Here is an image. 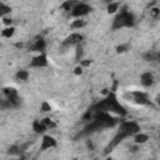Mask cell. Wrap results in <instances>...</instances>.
Segmentation results:
<instances>
[{"label":"cell","instance_id":"35","mask_svg":"<svg viewBox=\"0 0 160 160\" xmlns=\"http://www.w3.org/2000/svg\"><path fill=\"white\" fill-rule=\"evenodd\" d=\"M86 1H92V0H86Z\"/></svg>","mask_w":160,"mask_h":160},{"label":"cell","instance_id":"7","mask_svg":"<svg viewBox=\"0 0 160 160\" xmlns=\"http://www.w3.org/2000/svg\"><path fill=\"white\" fill-rule=\"evenodd\" d=\"M82 39L84 38L80 32H72L68 38H65V40L62 41V45L64 46H76L78 44H81Z\"/></svg>","mask_w":160,"mask_h":160},{"label":"cell","instance_id":"24","mask_svg":"<svg viewBox=\"0 0 160 160\" xmlns=\"http://www.w3.org/2000/svg\"><path fill=\"white\" fill-rule=\"evenodd\" d=\"M116 52L118 54H122V52H125V51H128L129 50V44H121V45H119V46H116Z\"/></svg>","mask_w":160,"mask_h":160},{"label":"cell","instance_id":"33","mask_svg":"<svg viewBox=\"0 0 160 160\" xmlns=\"http://www.w3.org/2000/svg\"><path fill=\"white\" fill-rule=\"evenodd\" d=\"M15 46H16V48H22V44H21V42H16Z\"/></svg>","mask_w":160,"mask_h":160},{"label":"cell","instance_id":"21","mask_svg":"<svg viewBox=\"0 0 160 160\" xmlns=\"http://www.w3.org/2000/svg\"><path fill=\"white\" fill-rule=\"evenodd\" d=\"M51 105H50V102H48V101H42L41 104H40V111L41 112H50L51 111Z\"/></svg>","mask_w":160,"mask_h":160},{"label":"cell","instance_id":"5","mask_svg":"<svg viewBox=\"0 0 160 160\" xmlns=\"http://www.w3.org/2000/svg\"><path fill=\"white\" fill-rule=\"evenodd\" d=\"M48 65H49V60H48V58L44 52H40V54L35 55L30 61V68L40 69V68H46Z\"/></svg>","mask_w":160,"mask_h":160},{"label":"cell","instance_id":"23","mask_svg":"<svg viewBox=\"0 0 160 160\" xmlns=\"http://www.w3.org/2000/svg\"><path fill=\"white\" fill-rule=\"evenodd\" d=\"M2 94H4L5 96H11V95L18 94V91H16L15 88H9V86H6V88L2 89Z\"/></svg>","mask_w":160,"mask_h":160},{"label":"cell","instance_id":"34","mask_svg":"<svg viewBox=\"0 0 160 160\" xmlns=\"http://www.w3.org/2000/svg\"><path fill=\"white\" fill-rule=\"evenodd\" d=\"M111 1H112V0H105V2H106V5H108V4H110Z\"/></svg>","mask_w":160,"mask_h":160},{"label":"cell","instance_id":"8","mask_svg":"<svg viewBox=\"0 0 160 160\" xmlns=\"http://www.w3.org/2000/svg\"><path fill=\"white\" fill-rule=\"evenodd\" d=\"M124 139H126V136H125L124 134H121V132H119V131H118V134H116V135L112 138V140H110L109 145L105 148V151H106V152L111 151V150H112L114 148H116V146H118V145H119V144H120V142H121Z\"/></svg>","mask_w":160,"mask_h":160},{"label":"cell","instance_id":"17","mask_svg":"<svg viewBox=\"0 0 160 160\" xmlns=\"http://www.w3.org/2000/svg\"><path fill=\"white\" fill-rule=\"evenodd\" d=\"M119 8H120V4H119V2L111 1L110 4L106 5V12H108V14H115V12H118Z\"/></svg>","mask_w":160,"mask_h":160},{"label":"cell","instance_id":"32","mask_svg":"<svg viewBox=\"0 0 160 160\" xmlns=\"http://www.w3.org/2000/svg\"><path fill=\"white\" fill-rule=\"evenodd\" d=\"M109 91H110V90L105 88V89H102V91H101V94H102V95H108V94H109Z\"/></svg>","mask_w":160,"mask_h":160},{"label":"cell","instance_id":"16","mask_svg":"<svg viewBox=\"0 0 160 160\" xmlns=\"http://www.w3.org/2000/svg\"><path fill=\"white\" fill-rule=\"evenodd\" d=\"M10 12H11V8L5 2H0V19H2L4 16H8Z\"/></svg>","mask_w":160,"mask_h":160},{"label":"cell","instance_id":"15","mask_svg":"<svg viewBox=\"0 0 160 160\" xmlns=\"http://www.w3.org/2000/svg\"><path fill=\"white\" fill-rule=\"evenodd\" d=\"M15 78H16V80H19V81H26V80L29 79V71H28V70H24V69H20V70L16 71Z\"/></svg>","mask_w":160,"mask_h":160},{"label":"cell","instance_id":"13","mask_svg":"<svg viewBox=\"0 0 160 160\" xmlns=\"http://www.w3.org/2000/svg\"><path fill=\"white\" fill-rule=\"evenodd\" d=\"M134 138V142L138 144V145H141V144H145L148 140H149V135L148 134H144V132H136L135 135H132Z\"/></svg>","mask_w":160,"mask_h":160},{"label":"cell","instance_id":"2","mask_svg":"<svg viewBox=\"0 0 160 160\" xmlns=\"http://www.w3.org/2000/svg\"><path fill=\"white\" fill-rule=\"evenodd\" d=\"M140 131V125L136 121H121L119 125V132L124 134L126 138L135 135Z\"/></svg>","mask_w":160,"mask_h":160},{"label":"cell","instance_id":"14","mask_svg":"<svg viewBox=\"0 0 160 160\" xmlns=\"http://www.w3.org/2000/svg\"><path fill=\"white\" fill-rule=\"evenodd\" d=\"M15 30H16V29H15L12 25L6 26V28L1 31V36H2V38H6V39H10V38H12V36H14Z\"/></svg>","mask_w":160,"mask_h":160},{"label":"cell","instance_id":"26","mask_svg":"<svg viewBox=\"0 0 160 160\" xmlns=\"http://www.w3.org/2000/svg\"><path fill=\"white\" fill-rule=\"evenodd\" d=\"M81 56H82V46H81V44H78L76 45V60L80 61Z\"/></svg>","mask_w":160,"mask_h":160},{"label":"cell","instance_id":"20","mask_svg":"<svg viewBox=\"0 0 160 160\" xmlns=\"http://www.w3.org/2000/svg\"><path fill=\"white\" fill-rule=\"evenodd\" d=\"M41 122L48 128V129H52V128H56V124L52 121V119H50V118H44V119H41Z\"/></svg>","mask_w":160,"mask_h":160},{"label":"cell","instance_id":"11","mask_svg":"<svg viewBox=\"0 0 160 160\" xmlns=\"http://www.w3.org/2000/svg\"><path fill=\"white\" fill-rule=\"evenodd\" d=\"M45 49H46V41L44 40V39H38V40H35V42L30 46V50L31 51H36V52H44L45 51Z\"/></svg>","mask_w":160,"mask_h":160},{"label":"cell","instance_id":"4","mask_svg":"<svg viewBox=\"0 0 160 160\" xmlns=\"http://www.w3.org/2000/svg\"><path fill=\"white\" fill-rule=\"evenodd\" d=\"M91 10H92V8L89 4H86V2H78L70 10V15L72 18H76L78 19V18H82V16L88 15Z\"/></svg>","mask_w":160,"mask_h":160},{"label":"cell","instance_id":"3","mask_svg":"<svg viewBox=\"0 0 160 160\" xmlns=\"http://www.w3.org/2000/svg\"><path fill=\"white\" fill-rule=\"evenodd\" d=\"M92 119L94 120H98L99 122H101L105 128H111L116 124V119L112 118L108 111H94V115H92Z\"/></svg>","mask_w":160,"mask_h":160},{"label":"cell","instance_id":"28","mask_svg":"<svg viewBox=\"0 0 160 160\" xmlns=\"http://www.w3.org/2000/svg\"><path fill=\"white\" fill-rule=\"evenodd\" d=\"M82 72H84V68H81L80 65H78V66H75V69H74V74L75 75H82Z\"/></svg>","mask_w":160,"mask_h":160},{"label":"cell","instance_id":"19","mask_svg":"<svg viewBox=\"0 0 160 160\" xmlns=\"http://www.w3.org/2000/svg\"><path fill=\"white\" fill-rule=\"evenodd\" d=\"M75 4H76V2H75L74 0H66L65 2H62V4L60 5V9H61V10H65V11H70V10L74 8Z\"/></svg>","mask_w":160,"mask_h":160},{"label":"cell","instance_id":"12","mask_svg":"<svg viewBox=\"0 0 160 160\" xmlns=\"http://www.w3.org/2000/svg\"><path fill=\"white\" fill-rule=\"evenodd\" d=\"M31 128H32V130H34V132L35 134H45V131L48 130V128L41 122V120H34L32 121V124H31Z\"/></svg>","mask_w":160,"mask_h":160},{"label":"cell","instance_id":"18","mask_svg":"<svg viewBox=\"0 0 160 160\" xmlns=\"http://www.w3.org/2000/svg\"><path fill=\"white\" fill-rule=\"evenodd\" d=\"M86 25V21L85 20H81V18H78L76 20H72V22H71V28L72 29H81V28H84Z\"/></svg>","mask_w":160,"mask_h":160},{"label":"cell","instance_id":"9","mask_svg":"<svg viewBox=\"0 0 160 160\" xmlns=\"http://www.w3.org/2000/svg\"><path fill=\"white\" fill-rule=\"evenodd\" d=\"M140 82L144 88H150L154 84V75L150 71H145L140 75Z\"/></svg>","mask_w":160,"mask_h":160},{"label":"cell","instance_id":"6","mask_svg":"<svg viewBox=\"0 0 160 160\" xmlns=\"http://www.w3.org/2000/svg\"><path fill=\"white\" fill-rule=\"evenodd\" d=\"M58 145V141L54 136L51 135H44L42 134V139H41V145H40V150L41 151H45V150H49V149H52Z\"/></svg>","mask_w":160,"mask_h":160},{"label":"cell","instance_id":"30","mask_svg":"<svg viewBox=\"0 0 160 160\" xmlns=\"http://www.w3.org/2000/svg\"><path fill=\"white\" fill-rule=\"evenodd\" d=\"M2 22H4V25L10 26V25L12 24V19H11V18H8V16H4V18H2Z\"/></svg>","mask_w":160,"mask_h":160},{"label":"cell","instance_id":"22","mask_svg":"<svg viewBox=\"0 0 160 160\" xmlns=\"http://www.w3.org/2000/svg\"><path fill=\"white\" fill-rule=\"evenodd\" d=\"M11 104L10 101L5 98V99H0V110H8V109H11Z\"/></svg>","mask_w":160,"mask_h":160},{"label":"cell","instance_id":"10","mask_svg":"<svg viewBox=\"0 0 160 160\" xmlns=\"http://www.w3.org/2000/svg\"><path fill=\"white\" fill-rule=\"evenodd\" d=\"M134 95V100L136 104H140V105H149L150 104V100L148 98V95L142 91H134L132 92Z\"/></svg>","mask_w":160,"mask_h":160},{"label":"cell","instance_id":"1","mask_svg":"<svg viewBox=\"0 0 160 160\" xmlns=\"http://www.w3.org/2000/svg\"><path fill=\"white\" fill-rule=\"evenodd\" d=\"M134 25H135V16H134V14L128 11L126 9H124L112 20L111 29L112 30H120L122 28H132Z\"/></svg>","mask_w":160,"mask_h":160},{"label":"cell","instance_id":"25","mask_svg":"<svg viewBox=\"0 0 160 160\" xmlns=\"http://www.w3.org/2000/svg\"><path fill=\"white\" fill-rule=\"evenodd\" d=\"M159 14H160V10H159L158 6H150V15L152 18H158Z\"/></svg>","mask_w":160,"mask_h":160},{"label":"cell","instance_id":"29","mask_svg":"<svg viewBox=\"0 0 160 160\" xmlns=\"http://www.w3.org/2000/svg\"><path fill=\"white\" fill-rule=\"evenodd\" d=\"M144 59H145L146 61H152V60L155 59V55H154L152 52H146V54L144 55Z\"/></svg>","mask_w":160,"mask_h":160},{"label":"cell","instance_id":"27","mask_svg":"<svg viewBox=\"0 0 160 160\" xmlns=\"http://www.w3.org/2000/svg\"><path fill=\"white\" fill-rule=\"evenodd\" d=\"M79 62H80L79 65H80L81 68H88V66H90V65H91V62H92V61H91L90 59H85V60H80Z\"/></svg>","mask_w":160,"mask_h":160},{"label":"cell","instance_id":"31","mask_svg":"<svg viewBox=\"0 0 160 160\" xmlns=\"http://www.w3.org/2000/svg\"><path fill=\"white\" fill-rule=\"evenodd\" d=\"M88 148H89L90 150H92V149H94V145H92V142H91L90 140H88Z\"/></svg>","mask_w":160,"mask_h":160}]
</instances>
